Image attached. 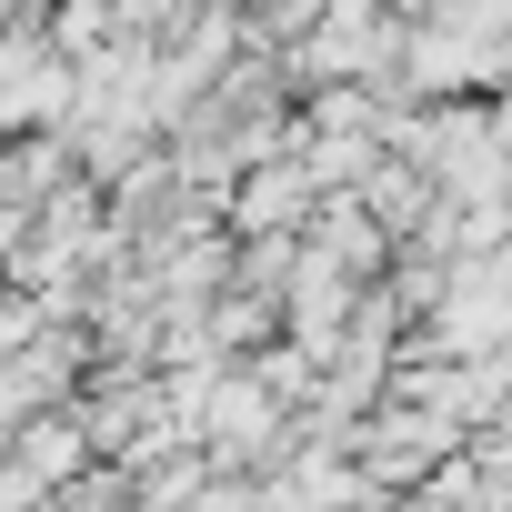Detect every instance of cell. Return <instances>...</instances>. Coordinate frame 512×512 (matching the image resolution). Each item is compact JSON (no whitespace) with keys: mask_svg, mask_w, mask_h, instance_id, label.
<instances>
[{"mask_svg":"<svg viewBox=\"0 0 512 512\" xmlns=\"http://www.w3.org/2000/svg\"><path fill=\"white\" fill-rule=\"evenodd\" d=\"M302 171H262V181H251V221H272V211H302Z\"/></svg>","mask_w":512,"mask_h":512,"instance_id":"cell-3","label":"cell"},{"mask_svg":"<svg viewBox=\"0 0 512 512\" xmlns=\"http://www.w3.org/2000/svg\"><path fill=\"white\" fill-rule=\"evenodd\" d=\"M61 101H71V61L51 51L41 21H11L0 31V131L11 121H61Z\"/></svg>","mask_w":512,"mask_h":512,"instance_id":"cell-1","label":"cell"},{"mask_svg":"<svg viewBox=\"0 0 512 512\" xmlns=\"http://www.w3.org/2000/svg\"><path fill=\"white\" fill-rule=\"evenodd\" d=\"M312 11H322V0H262V11L241 21V41H272V51H282V41H302V31H312Z\"/></svg>","mask_w":512,"mask_h":512,"instance_id":"cell-2","label":"cell"}]
</instances>
